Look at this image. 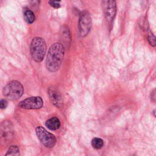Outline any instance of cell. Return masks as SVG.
Wrapping results in <instances>:
<instances>
[{"label":"cell","mask_w":156,"mask_h":156,"mask_svg":"<svg viewBox=\"0 0 156 156\" xmlns=\"http://www.w3.org/2000/svg\"><path fill=\"white\" fill-rule=\"evenodd\" d=\"M7 101L5 99H1L0 101V107L2 109L5 108L7 106Z\"/></svg>","instance_id":"obj_16"},{"label":"cell","mask_w":156,"mask_h":156,"mask_svg":"<svg viewBox=\"0 0 156 156\" xmlns=\"http://www.w3.org/2000/svg\"><path fill=\"white\" fill-rule=\"evenodd\" d=\"M61 0H49V4L54 8L58 9L60 7V2Z\"/></svg>","instance_id":"obj_14"},{"label":"cell","mask_w":156,"mask_h":156,"mask_svg":"<svg viewBox=\"0 0 156 156\" xmlns=\"http://www.w3.org/2000/svg\"><path fill=\"white\" fill-rule=\"evenodd\" d=\"M40 0H30V5L32 8L37 9L40 4Z\"/></svg>","instance_id":"obj_15"},{"label":"cell","mask_w":156,"mask_h":156,"mask_svg":"<svg viewBox=\"0 0 156 156\" xmlns=\"http://www.w3.org/2000/svg\"><path fill=\"white\" fill-rule=\"evenodd\" d=\"M138 2H140L142 4H144V2H146V0H137Z\"/></svg>","instance_id":"obj_18"},{"label":"cell","mask_w":156,"mask_h":156,"mask_svg":"<svg viewBox=\"0 0 156 156\" xmlns=\"http://www.w3.org/2000/svg\"><path fill=\"white\" fill-rule=\"evenodd\" d=\"M24 18L28 24L33 23L35 20L34 12L29 9H25L24 10Z\"/></svg>","instance_id":"obj_10"},{"label":"cell","mask_w":156,"mask_h":156,"mask_svg":"<svg viewBox=\"0 0 156 156\" xmlns=\"http://www.w3.org/2000/svg\"><path fill=\"white\" fill-rule=\"evenodd\" d=\"M102 6L107 20L111 24L116 12V0H102Z\"/></svg>","instance_id":"obj_6"},{"label":"cell","mask_w":156,"mask_h":156,"mask_svg":"<svg viewBox=\"0 0 156 156\" xmlns=\"http://www.w3.org/2000/svg\"><path fill=\"white\" fill-rule=\"evenodd\" d=\"M92 146L96 149H101L104 145V141L101 138H94L91 141Z\"/></svg>","instance_id":"obj_11"},{"label":"cell","mask_w":156,"mask_h":156,"mask_svg":"<svg viewBox=\"0 0 156 156\" xmlns=\"http://www.w3.org/2000/svg\"><path fill=\"white\" fill-rule=\"evenodd\" d=\"M46 44L43 38L36 37L30 43V51L32 58L36 62H41L45 55Z\"/></svg>","instance_id":"obj_2"},{"label":"cell","mask_w":156,"mask_h":156,"mask_svg":"<svg viewBox=\"0 0 156 156\" xmlns=\"http://www.w3.org/2000/svg\"><path fill=\"white\" fill-rule=\"evenodd\" d=\"M2 92L7 99L15 101L18 99L23 95L24 88L20 82L13 80L4 87Z\"/></svg>","instance_id":"obj_3"},{"label":"cell","mask_w":156,"mask_h":156,"mask_svg":"<svg viewBox=\"0 0 156 156\" xmlns=\"http://www.w3.org/2000/svg\"><path fill=\"white\" fill-rule=\"evenodd\" d=\"M65 54V48L62 44L56 43L49 48L46 58V68L52 73L57 71L62 65Z\"/></svg>","instance_id":"obj_1"},{"label":"cell","mask_w":156,"mask_h":156,"mask_svg":"<svg viewBox=\"0 0 156 156\" xmlns=\"http://www.w3.org/2000/svg\"><path fill=\"white\" fill-rule=\"evenodd\" d=\"M35 131L38 138L44 146L47 148H52L55 145V136L48 132L44 127L42 126H38L37 127Z\"/></svg>","instance_id":"obj_4"},{"label":"cell","mask_w":156,"mask_h":156,"mask_svg":"<svg viewBox=\"0 0 156 156\" xmlns=\"http://www.w3.org/2000/svg\"><path fill=\"white\" fill-rule=\"evenodd\" d=\"M46 126L51 130H56L60 127V122L58 118L52 117L48 119L46 122Z\"/></svg>","instance_id":"obj_9"},{"label":"cell","mask_w":156,"mask_h":156,"mask_svg":"<svg viewBox=\"0 0 156 156\" xmlns=\"http://www.w3.org/2000/svg\"><path fill=\"white\" fill-rule=\"evenodd\" d=\"M5 155H20L19 147L17 146H11L9 148Z\"/></svg>","instance_id":"obj_12"},{"label":"cell","mask_w":156,"mask_h":156,"mask_svg":"<svg viewBox=\"0 0 156 156\" xmlns=\"http://www.w3.org/2000/svg\"><path fill=\"white\" fill-rule=\"evenodd\" d=\"M43 101L40 96H32L20 102L19 107L24 109H39L43 107Z\"/></svg>","instance_id":"obj_7"},{"label":"cell","mask_w":156,"mask_h":156,"mask_svg":"<svg viewBox=\"0 0 156 156\" xmlns=\"http://www.w3.org/2000/svg\"><path fill=\"white\" fill-rule=\"evenodd\" d=\"M151 99L153 102H156V89L153 90L151 93Z\"/></svg>","instance_id":"obj_17"},{"label":"cell","mask_w":156,"mask_h":156,"mask_svg":"<svg viewBox=\"0 0 156 156\" xmlns=\"http://www.w3.org/2000/svg\"><path fill=\"white\" fill-rule=\"evenodd\" d=\"M91 27V19L88 11L84 10L81 12L79 20V31L82 37L87 36Z\"/></svg>","instance_id":"obj_5"},{"label":"cell","mask_w":156,"mask_h":156,"mask_svg":"<svg viewBox=\"0 0 156 156\" xmlns=\"http://www.w3.org/2000/svg\"><path fill=\"white\" fill-rule=\"evenodd\" d=\"M48 95L53 105H54L57 108L62 107L63 101L60 93L56 88L54 87H50L48 89Z\"/></svg>","instance_id":"obj_8"},{"label":"cell","mask_w":156,"mask_h":156,"mask_svg":"<svg viewBox=\"0 0 156 156\" xmlns=\"http://www.w3.org/2000/svg\"><path fill=\"white\" fill-rule=\"evenodd\" d=\"M147 38L148 42H149V43L150 44V45H151L152 46H156V37H155V35H154L151 31H149V30L147 32Z\"/></svg>","instance_id":"obj_13"},{"label":"cell","mask_w":156,"mask_h":156,"mask_svg":"<svg viewBox=\"0 0 156 156\" xmlns=\"http://www.w3.org/2000/svg\"><path fill=\"white\" fill-rule=\"evenodd\" d=\"M153 114H154V116H155V117H156V108L154 110V111H153Z\"/></svg>","instance_id":"obj_19"}]
</instances>
